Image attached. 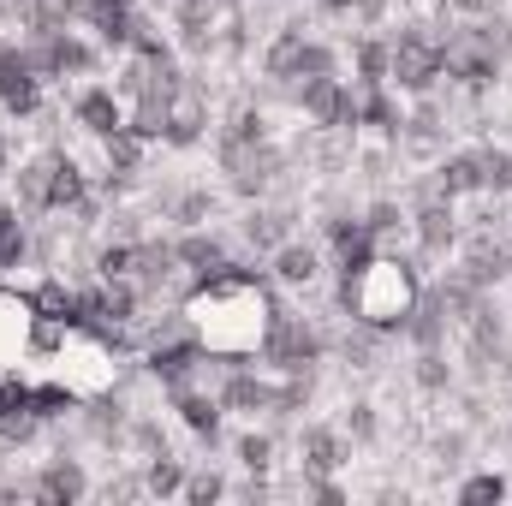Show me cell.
<instances>
[{"label":"cell","instance_id":"obj_1","mask_svg":"<svg viewBox=\"0 0 512 506\" xmlns=\"http://www.w3.org/2000/svg\"><path fill=\"white\" fill-rule=\"evenodd\" d=\"M185 322L197 334V346L209 358H256L262 352V334L274 322V304H268V286L256 268H239V262H221L215 274L197 280V292L185 298Z\"/></svg>","mask_w":512,"mask_h":506},{"label":"cell","instance_id":"obj_2","mask_svg":"<svg viewBox=\"0 0 512 506\" xmlns=\"http://www.w3.org/2000/svg\"><path fill=\"white\" fill-rule=\"evenodd\" d=\"M417 298H423V286H417L411 262H399V256H370V262H358V268L340 274V310L352 322L376 328V334L405 328V316L417 310Z\"/></svg>","mask_w":512,"mask_h":506},{"label":"cell","instance_id":"obj_3","mask_svg":"<svg viewBox=\"0 0 512 506\" xmlns=\"http://www.w3.org/2000/svg\"><path fill=\"white\" fill-rule=\"evenodd\" d=\"M0 108L18 114V120H30L42 108V72H36V60L24 48H6L0 54Z\"/></svg>","mask_w":512,"mask_h":506},{"label":"cell","instance_id":"obj_4","mask_svg":"<svg viewBox=\"0 0 512 506\" xmlns=\"http://www.w3.org/2000/svg\"><path fill=\"white\" fill-rule=\"evenodd\" d=\"M24 352H36V304L0 292V381L12 376V364Z\"/></svg>","mask_w":512,"mask_h":506},{"label":"cell","instance_id":"obj_5","mask_svg":"<svg viewBox=\"0 0 512 506\" xmlns=\"http://www.w3.org/2000/svg\"><path fill=\"white\" fill-rule=\"evenodd\" d=\"M84 18H90V30H96L102 48H131L137 30H143L137 0H84Z\"/></svg>","mask_w":512,"mask_h":506},{"label":"cell","instance_id":"obj_6","mask_svg":"<svg viewBox=\"0 0 512 506\" xmlns=\"http://www.w3.org/2000/svg\"><path fill=\"white\" fill-rule=\"evenodd\" d=\"M72 120L90 131V137H114V131L126 126V96H120V90H108V84H90V90H78Z\"/></svg>","mask_w":512,"mask_h":506},{"label":"cell","instance_id":"obj_7","mask_svg":"<svg viewBox=\"0 0 512 506\" xmlns=\"http://www.w3.org/2000/svg\"><path fill=\"white\" fill-rule=\"evenodd\" d=\"M66 209H90V179L72 155H54L48 161V215H66Z\"/></svg>","mask_w":512,"mask_h":506},{"label":"cell","instance_id":"obj_8","mask_svg":"<svg viewBox=\"0 0 512 506\" xmlns=\"http://www.w3.org/2000/svg\"><path fill=\"white\" fill-rule=\"evenodd\" d=\"M173 411H179V423H185L197 441H215V435H221V393H203L197 381H191V387H173Z\"/></svg>","mask_w":512,"mask_h":506},{"label":"cell","instance_id":"obj_9","mask_svg":"<svg viewBox=\"0 0 512 506\" xmlns=\"http://www.w3.org/2000/svg\"><path fill=\"white\" fill-rule=\"evenodd\" d=\"M298 459H304V477H334V471L346 465V441H340V429L310 423V429L298 435Z\"/></svg>","mask_w":512,"mask_h":506},{"label":"cell","instance_id":"obj_10","mask_svg":"<svg viewBox=\"0 0 512 506\" xmlns=\"http://www.w3.org/2000/svg\"><path fill=\"white\" fill-rule=\"evenodd\" d=\"M328 251H334V268L346 274V268H358V262L376 256V233L364 221H352V215H334L328 221Z\"/></svg>","mask_w":512,"mask_h":506},{"label":"cell","instance_id":"obj_11","mask_svg":"<svg viewBox=\"0 0 512 506\" xmlns=\"http://www.w3.org/2000/svg\"><path fill=\"white\" fill-rule=\"evenodd\" d=\"M471 191H483V155L477 149H465V155H447L441 167H435V197H471Z\"/></svg>","mask_w":512,"mask_h":506},{"label":"cell","instance_id":"obj_12","mask_svg":"<svg viewBox=\"0 0 512 506\" xmlns=\"http://www.w3.org/2000/svg\"><path fill=\"white\" fill-rule=\"evenodd\" d=\"M274 274H280V286H316V280H322V251L286 239V245L274 251Z\"/></svg>","mask_w":512,"mask_h":506},{"label":"cell","instance_id":"obj_13","mask_svg":"<svg viewBox=\"0 0 512 506\" xmlns=\"http://www.w3.org/2000/svg\"><path fill=\"white\" fill-rule=\"evenodd\" d=\"M84 489H90V477H84V465H78V459H66V453H60V459H48V471L36 477V495H42V501H78Z\"/></svg>","mask_w":512,"mask_h":506},{"label":"cell","instance_id":"obj_14","mask_svg":"<svg viewBox=\"0 0 512 506\" xmlns=\"http://www.w3.org/2000/svg\"><path fill=\"white\" fill-rule=\"evenodd\" d=\"M453 203L447 197H435V203H423L417 209V251H447L453 245Z\"/></svg>","mask_w":512,"mask_h":506},{"label":"cell","instance_id":"obj_15","mask_svg":"<svg viewBox=\"0 0 512 506\" xmlns=\"http://www.w3.org/2000/svg\"><path fill=\"white\" fill-rule=\"evenodd\" d=\"M48 161H54V155H36V161H24V167L12 173L24 215H48Z\"/></svg>","mask_w":512,"mask_h":506},{"label":"cell","instance_id":"obj_16","mask_svg":"<svg viewBox=\"0 0 512 506\" xmlns=\"http://www.w3.org/2000/svg\"><path fill=\"white\" fill-rule=\"evenodd\" d=\"M173 251H179V268H191L197 280H203V274H215V268L227 262V251H221V239H203V233H191V239H179Z\"/></svg>","mask_w":512,"mask_h":506},{"label":"cell","instance_id":"obj_17","mask_svg":"<svg viewBox=\"0 0 512 506\" xmlns=\"http://www.w3.org/2000/svg\"><path fill=\"white\" fill-rule=\"evenodd\" d=\"M245 239H251L256 251H280L286 245V215L280 209H251L245 215Z\"/></svg>","mask_w":512,"mask_h":506},{"label":"cell","instance_id":"obj_18","mask_svg":"<svg viewBox=\"0 0 512 506\" xmlns=\"http://www.w3.org/2000/svg\"><path fill=\"white\" fill-rule=\"evenodd\" d=\"M24 251H30V233H24L18 209H12V203H0V268H18Z\"/></svg>","mask_w":512,"mask_h":506},{"label":"cell","instance_id":"obj_19","mask_svg":"<svg viewBox=\"0 0 512 506\" xmlns=\"http://www.w3.org/2000/svg\"><path fill=\"white\" fill-rule=\"evenodd\" d=\"M143 489H149V495H185V465H179L173 453H155L149 471H143Z\"/></svg>","mask_w":512,"mask_h":506},{"label":"cell","instance_id":"obj_20","mask_svg":"<svg viewBox=\"0 0 512 506\" xmlns=\"http://www.w3.org/2000/svg\"><path fill=\"white\" fill-rule=\"evenodd\" d=\"M233 453H239V471H251V477H268V471H274V435H239V447H233Z\"/></svg>","mask_w":512,"mask_h":506},{"label":"cell","instance_id":"obj_21","mask_svg":"<svg viewBox=\"0 0 512 506\" xmlns=\"http://www.w3.org/2000/svg\"><path fill=\"white\" fill-rule=\"evenodd\" d=\"M459 501H465V506L507 501V477H501V471H477V477H465V483H459Z\"/></svg>","mask_w":512,"mask_h":506},{"label":"cell","instance_id":"obj_22","mask_svg":"<svg viewBox=\"0 0 512 506\" xmlns=\"http://www.w3.org/2000/svg\"><path fill=\"white\" fill-rule=\"evenodd\" d=\"M221 495H227V477H221V471H197V477H185V501L209 506V501H221Z\"/></svg>","mask_w":512,"mask_h":506},{"label":"cell","instance_id":"obj_23","mask_svg":"<svg viewBox=\"0 0 512 506\" xmlns=\"http://www.w3.org/2000/svg\"><path fill=\"white\" fill-rule=\"evenodd\" d=\"M417 381H423V387H429V393H441V387H447V381H453V370H447V358H441V352H435V346H429V352H423V358H417Z\"/></svg>","mask_w":512,"mask_h":506},{"label":"cell","instance_id":"obj_24","mask_svg":"<svg viewBox=\"0 0 512 506\" xmlns=\"http://www.w3.org/2000/svg\"><path fill=\"white\" fill-rule=\"evenodd\" d=\"M364 227H370L376 239H387V233H399V227H405V215H399V203H376V209L364 215Z\"/></svg>","mask_w":512,"mask_h":506},{"label":"cell","instance_id":"obj_25","mask_svg":"<svg viewBox=\"0 0 512 506\" xmlns=\"http://www.w3.org/2000/svg\"><path fill=\"white\" fill-rule=\"evenodd\" d=\"M346 423H352V435H358V441H370V435H376V417H370V405H352V417H346Z\"/></svg>","mask_w":512,"mask_h":506},{"label":"cell","instance_id":"obj_26","mask_svg":"<svg viewBox=\"0 0 512 506\" xmlns=\"http://www.w3.org/2000/svg\"><path fill=\"white\" fill-rule=\"evenodd\" d=\"M6 167H12V143H6V131H0V179H6Z\"/></svg>","mask_w":512,"mask_h":506},{"label":"cell","instance_id":"obj_27","mask_svg":"<svg viewBox=\"0 0 512 506\" xmlns=\"http://www.w3.org/2000/svg\"><path fill=\"white\" fill-rule=\"evenodd\" d=\"M328 12H358V0H322Z\"/></svg>","mask_w":512,"mask_h":506},{"label":"cell","instance_id":"obj_28","mask_svg":"<svg viewBox=\"0 0 512 506\" xmlns=\"http://www.w3.org/2000/svg\"><path fill=\"white\" fill-rule=\"evenodd\" d=\"M6 48H12V42H6V36H0V54H6Z\"/></svg>","mask_w":512,"mask_h":506},{"label":"cell","instance_id":"obj_29","mask_svg":"<svg viewBox=\"0 0 512 506\" xmlns=\"http://www.w3.org/2000/svg\"><path fill=\"white\" fill-rule=\"evenodd\" d=\"M507 268H512V251H507Z\"/></svg>","mask_w":512,"mask_h":506}]
</instances>
